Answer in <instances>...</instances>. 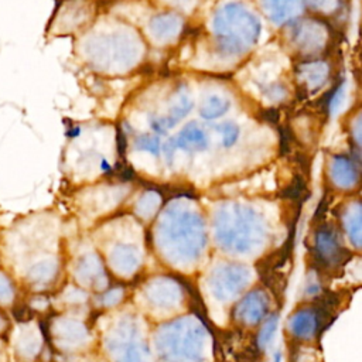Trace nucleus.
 I'll return each instance as SVG.
<instances>
[{
    "mask_svg": "<svg viewBox=\"0 0 362 362\" xmlns=\"http://www.w3.org/2000/svg\"><path fill=\"white\" fill-rule=\"evenodd\" d=\"M156 246L170 266L191 269L206 247L205 222L199 212L181 202L168 206L156 226Z\"/></svg>",
    "mask_w": 362,
    "mask_h": 362,
    "instance_id": "1",
    "label": "nucleus"
},
{
    "mask_svg": "<svg viewBox=\"0 0 362 362\" xmlns=\"http://www.w3.org/2000/svg\"><path fill=\"white\" fill-rule=\"evenodd\" d=\"M216 246L232 256L257 253L269 239L264 216L255 208L229 202L216 209L212 221Z\"/></svg>",
    "mask_w": 362,
    "mask_h": 362,
    "instance_id": "2",
    "label": "nucleus"
},
{
    "mask_svg": "<svg viewBox=\"0 0 362 362\" xmlns=\"http://www.w3.org/2000/svg\"><path fill=\"white\" fill-rule=\"evenodd\" d=\"M153 346L160 362H206L209 331L197 315H180L157 325Z\"/></svg>",
    "mask_w": 362,
    "mask_h": 362,
    "instance_id": "3",
    "label": "nucleus"
},
{
    "mask_svg": "<svg viewBox=\"0 0 362 362\" xmlns=\"http://www.w3.org/2000/svg\"><path fill=\"white\" fill-rule=\"evenodd\" d=\"M214 33L218 48L228 57L246 52L257 40L260 24L242 4L229 3L214 16Z\"/></svg>",
    "mask_w": 362,
    "mask_h": 362,
    "instance_id": "4",
    "label": "nucleus"
},
{
    "mask_svg": "<svg viewBox=\"0 0 362 362\" xmlns=\"http://www.w3.org/2000/svg\"><path fill=\"white\" fill-rule=\"evenodd\" d=\"M112 362H150L151 351L137 315L122 314L103 337Z\"/></svg>",
    "mask_w": 362,
    "mask_h": 362,
    "instance_id": "5",
    "label": "nucleus"
},
{
    "mask_svg": "<svg viewBox=\"0 0 362 362\" xmlns=\"http://www.w3.org/2000/svg\"><path fill=\"white\" fill-rule=\"evenodd\" d=\"M206 288L219 303L238 300L252 281V269L236 260L215 263L206 274Z\"/></svg>",
    "mask_w": 362,
    "mask_h": 362,
    "instance_id": "6",
    "label": "nucleus"
},
{
    "mask_svg": "<svg viewBox=\"0 0 362 362\" xmlns=\"http://www.w3.org/2000/svg\"><path fill=\"white\" fill-rule=\"evenodd\" d=\"M331 307L328 304H304L297 307L287 318L286 328L293 341L310 342L328 325Z\"/></svg>",
    "mask_w": 362,
    "mask_h": 362,
    "instance_id": "7",
    "label": "nucleus"
},
{
    "mask_svg": "<svg viewBox=\"0 0 362 362\" xmlns=\"http://www.w3.org/2000/svg\"><path fill=\"white\" fill-rule=\"evenodd\" d=\"M338 230L331 225H321L313 238V259L317 270H332L341 267L348 257Z\"/></svg>",
    "mask_w": 362,
    "mask_h": 362,
    "instance_id": "8",
    "label": "nucleus"
},
{
    "mask_svg": "<svg viewBox=\"0 0 362 362\" xmlns=\"http://www.w3.org/2000/svg\"><path fill=\"white\" fill-rule=\"evenodd\" d=\"M184 288L181 281L170 274H158L151 277L143 286V297L146 304L156 311L168 313L177 310L184 301Z\"/></svg>",
    "mask_w": 362,
    "mask_h": 362,
    "instance_id": "9",
    "label": "nucleus"
},
{
    "mask_svg": "<svg viewBox=\"0 0 362 362\" xmlns=\"http://www.w3.org/2000/svg\"><path fill=\"white\" fill-rule=\"evenodd\" d=\"M272 313L270 294L263 287H253L245 291L232 307V320L243 327H257Z\"/></svg>",
    "mask_w": 362,
    "mask_h": 362,
    "instance_id": "10",
    "label": "nucleus"
},
{
    "mask_svg": "<svg viewBox=\"0 0 362 362\" xmlns=\"http://www.w3.org/2000/svg\"><path fill=\"white\" fill-rule=\"evenodd\" d=\"M51 337L59 349L72 352L89 342V329L81 320L61 317L52 322Z\"/></svg>",
    "mask_w": 362,
    "mask_h": 362,
    "instance_id": "11",
    "label": "nucleus"
},
{
    "mask_svg": "<svg viewBox=\"0 0 362 362\" xmlns=\"http://www.w3.org/2000/svg\"><path fill=\"white\" fill-rule=\"evenodd\" d=\"M75 280L88 288L102 291L109 287V274L103 260L96 252L83 253L74 267Z\"/></svg>",
    "mask_w": 362,
    "mask_h": 362,
    "instance_id": "12",
    "label": "nucleus"
},
{
    "mask_svg": "<svg viewBox=\"0 0 362 362\" xmlns=\"http://www.w3.org/2000/svg\"><path fill=\"white\" fill-rule=\"evenodd\" d=\"M107 263L116 276L127 279L139 272L143 263V255L136 245L119 242L110 249Z\"/></svg>",
    "mask_w": 362,
    "mask_h": 362,
    "instance_id": "13",
    "label": "nucleus"
},
{
    "mask_svg": "<svg viewBox=\"0 0 362 362\" xmlns=\"http://www.w3.org/2000/svg\"><path fill=\"white\" fill-rule=\"evenodd\" d=\"M208 146V136L202 127L197 123L188 124L175 139H173L165 146L167 156L173 154L175 148H182L188 151H202Z\"/></svg>",
    "mask_w": 362,
    "mask_h": 362,
    "instance_id": "14",
    "label": "nucleus"
},
{
    "mask_svg": "<svg viewBox=\"0 0 362 362\" xmlns=\"http://www.w3.org/2000/svg\"><path fill=\"white\" fill-rule=\"evenodd\" d=\"M331 177L339 188H352L359 178L354 161L346 156H337L331 163Z\"/></svg>",
    "mask_w": 362,
    "mask_h": 362,
    "instance_id": "15",
    "label": "nucleus"
},
{
    "mask_svg": "<svg viewBox=\"0 0 362 362\" xmlns=\"http://www.w3.org/2000/svg\"><path fill=\"white\" fill-rule=\"evenodd\" d=\"M16 352L24 359H34L41 351V335L35 327H21L14 339Z\"/></svg>",
    "mask_w": 362,
    "mask_h": 362,
    "instance_id": "16",
    "label": "nucleus"
},
{
    "mask_svg": "<svg viewBox=\"0 0 362 362\" xmlns=\"http://www.w3.org/2000/svg\"><path fill=\"white\" fill-rule=\"evenodd\" d=\"M58 274V262L55 259H42L35 262L27 270V280L37 287L47 286L55 280Z\"/></svg>",
    "mask_w": 362,
    "mask_h": 362,
    "instance_id": "17",
    "label": "nucleus"
},
{
    "mask_svg": "<svg viewBox=\"0 0 362 362\" xmlns=\"http://www.w3.org/2000/svg\"><path fill=\"white\" fill-rule=\"evenodd\" d=\"M280 324V315L277 311H272L259 325L257 332L255 335V345L259 352H266L272 342L276 338V334L279 331Z\"/></svg>",
    "mask_w": 362,
    "mask_h": 362,
    "instance_id": "18",
    "label": "nucleus"
},
{
    "mask_svg": "<svg viewBox=\"0 0 362 362\" xmlns=\"http://www.w3.org/2000/svg\"><path fill=\"white\" fill-rule=\"evenodd\" d=\"M342 228L349 243L359 250L362 243V228H361V206L355 204L345 209L342 214Z\"/></svg>",
    "mask_w": 362,
    "mask_h": 362,
    "instance_id": "19",
    "label": "nucleus"
},
{
    "mask_svg": "<svg viewBox=\"0 0 362 362\" xmlns=\"http://www.w3.org/2000/svg\"><path fill=\"white\" fill-rule=\"evenodd\" d=\"M264 8L273 21L284 23L300 8V0H264Z\"/></svg>",
    "mask_w": 362,
    "mask_h": 362,
    "instance_id": "20",
    "label": "nucleus"
},
{
    "mask_svg": "<svg viewBox=\"0 0 362 362\" xmlns=\"http://www.w3.org/2000/svg\"><path fill=\"white\" fill-rule=\"evenodd\" d=\"M178 27L180 21L174 16H160L151 23V31L156 38H160V41H167L174 37L178 31Z\"/></svg>",
    "mask_w": 362,
    "mask_h": 362,
    "instance_id": "21",
    "label": "nucleus"
},
{
    "mask_svg": "<svg viewBox=\"0 0 362 362\" xmlns=\"http://www.w3.org/2000/svg\"><path fill=\"white\" fill-rule=\"evenodd\" d=\"M124 297L126 288L122 284H115L99 291V294L96 296V303L103 308H112L119 305L124 300Z\"/></svg>",
    "mask_w": 362,
    "mask_h": 362,
    "instance_id": "22",
    "label": "nucleus"
},
{
    "mask_svg": "<svg viewBox=\"0 0 362 362\" xmlns=\"http://www.w3.org/2000/svg\"><path fill=\"white\" fill-rule=\"evenodd\" d=\"M229 106V100L226 98H222L219 95H211L208 96L201 107V115L202 117L211 120L222 116Z\"/></svg>",
    "mask_w": 362,
    "mask_h": 362,
    "instance_id": "23",
    "label": "nucleus"
},
{
    "mask_svg": "<svg viewBox=\"0 0 362 362\" xmlns=\"http://www.w3.org/2000/svg\"><path fill=\"white\" fill-rule=\"evenodd\" d=\"M304 72V79L307 81V86H313V88H318L321 86V83L325 81L327 76V66L324 64H308Z\"/></svg>",
    "mask_w": 362,
    "mask_h": 362,
    "instance_id": "24",
    "label": "nucleus"
},
{
    "mask_svg": "<svg viewBox=\"0 0 362 362\" xmlns=\"http://www.w3.org/2000/svg\"><path fill=\"white\" fill-rule=\"evenodd\" d=\"M321 293H322V283L320 277V270L317 269L310 270L304 283V296L317 298L318 296H321Z\"/></svg>",
    "mask_w": 362,
    "mask_h": 362,
    "instance_id": "25",
    "label": "nucleus"
},
{
    "mask_svg": "<svg viewBox=\"0 0 362 362\" xmlns=\"http://www.w3.org/2000/svg\"><path fill=\"white\" fill-rule=\"evenodd\" d=\"M216 129H218V132L221 134V140H222V144L225 147H232L238 141L239 129H238V126L235 123L223 122Z\"/></svg>",
    "mask_w": 362,
    "mask_h": 362,
    "instance_id": "26",
    "label": "nucleus"
},
{
    "mask_svg": "<svg viewBox=\"0 0 362 362\" xmlns=\"http://www.w3.org/2000/svg\"><path fill=\"white\" fill-rule=\"evenodd\" d=\"M160 199H157V195H146L140 199L139 205H137V212L140 214V216L143 218H150L156 214L157 208H158V204Z\"/></svg>",
    "mask_w": 362,
    "mask_h": 362,
    "instance_id": "27",
    "label": "nucleus"
},
{
    "mask_svg": "<svg viewBox=\"0 0 362 362\" xmlns=\"http://www.w3.org/2000/svg\"><path fill=\"white\" fill-rule=\"evenodd\" d=\"M14 300V287L10 279L0 272V304H10Z\"/></svg>",
    "mask_w": 362,
    "mask_h": 362,
    "instance_id": "28",
    "label": "nucleus"
},
{
    "mask_svg": "<svg viewBox=\"0 0 362 362\" xmlns=\"http://www.w3.org/2000/svg\"><path fill=\"white\" fill-rule=\"evenodd\" d=\"M137 146L139 148L144 150V151H148L151 154H157L158 150H160V144H158V140L156 137H150V136H143L137 140Z\"/></svg>",
    "mask_w": 362,
    "mask_h": 362,
    "instance_id": "29",
    "label": "nucleus"
},
{
    "mask_svg": "<svg viewBox=\"0 0 362 362\" xmlns=\"http://www.w3.org/2000/svg\"><path fill=\"white\" fill-rule=\"evenodd\" d=\"M315 8H331L334 7V0H308Z\"/></svg>",
    "mask_w": 362,
    "mask_h": 362,
    "instance_id": "30",
    "label": "nucleus"
},
{
    "mask_svg": "<svg viewBox=\"0 0 362 362\" xmlns=\"http://www.w3.org/2000/svg\"><path fill=\"white\" fill-rule=\"evenodd\" d=\"M272 362H283V352L274 351L272 355Z\"/></svg>",
    "mask_w": 362,
    "mask_h": 362,
    "instance_id": "31",
    "label": "nucleus"
},
{
    "mask_svg": "<svg viewBox=\"0 0 362 362\" xmlns=\"http://www.w3.org/2000/svg\"><path fill=\"white\" fill-rule=\"evenodd\" d=\"M6 327V320L3 318V315L0 314V331H3V328Z\"/></svg>",
    "mask_w": 362,
    "mask_h": 362,
    "instance_id": "32",
    "label": "nucleus"
},
{
    "mask_svg": "<svg viewBox=\"0 0 362 362\" xmlns=\"http://www.w3.org/2000/svg\"><path fill=\"white\" fill-rule=\"evenodd\" d=\"M0 356H1V345H0Z\"/></svg>",
    "mask_w": 362,
    "mask_h": 362,
    "instance_id": "33",
    "label": "nucleus"
}]
</instances>
